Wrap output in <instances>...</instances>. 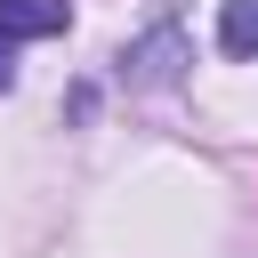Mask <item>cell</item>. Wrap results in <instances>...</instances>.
<instances>
[{"mask_svg":"<svg viewBox=\"0 0 258 258\" xmlns=\"http://www.w3.org/2000/svg\"><path fill=\"white\" fill-rule=\"evenodd\" d=\"M73 24L64 0H0V40H56Z\"/></svg>","mask_w":258,"mask_h":258,"instance_id":"2","label":"cell"},{"mask_svg":"<svg viewBox=\"0 0 258 258\" xmlns=\"http://www.w3.org/2000/svg\"><path fill=\"white\" fill-rule=\"evenodd\" d=\"M16 89V40H0V97Z\"/></svg>","mask_w":258,"mask_h":258,"instance_id":"4","label":"cell"},{"mask_svg":"<svg viewBox=\"0 0 258 258\" xmlns=\"http://www.w3.org/2000/svg\"><path fill=\"white\" fill-rule=\"evenodd\" d=\"M185 64H194V48H185V24H177V16H161L145 40L121 48V81H129V89H169Z\"/></svg>","mask_w":258,"mask_h":258,"instance_id":"1","label":"cell"},{"mask_svg":"<svg viewBox=\"0 0 258 258\" xmlns=\"http://www.w3.org/2000/svg\"><path fill=\"white\" fill-rule=\"evenodd\" d=\"M218 48L242 56V64L258 56V0H226V8H218Z\"/></svg>","mask_w":258,"mask_h":258,"instance_id":"3","label":"cell"}]
</instances>
